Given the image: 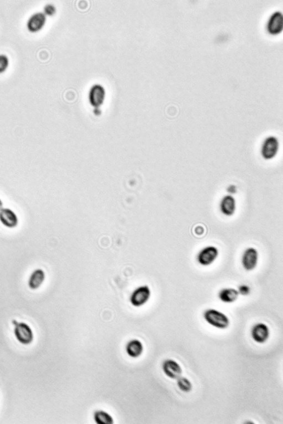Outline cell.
<instances>
[{"mask_svg":"<svg viewBox=\"0 0 283 424\" xmlns=\"http://www.w3.org/2000/svg\"><path fill=\"white\" fill-rule=\"evenodd\" d=\"M14 334L19 343L24 345L30 344L32 342L33 335L32 331L27 324L24 323L16 324Z\"/></svg>","mask_w":283,"mask_h":424,"instance_id":"ba28073f","label":"cell"},{"mask_svg":"<svg viewBox=\"0 0 283 424\" xmlns=\"http://www.w3.org/2000/svg\"><path fill=\"white\" fill-rule=\"evenodd\" d=\"M237 290L240 295L247 296L250 294L251 289L250 286L242 284L238 286Z\"/></svg>","mask_w":283,"mask_h":424,"instance_id":"ffe728a7","label":"cell"},{"mask_svg":"<svg viewBox=\"0 0 283 424\" xmlns=\"http://www.w3.org/2000/svg\"><path fill=\"white\" fill-rule=\"evenodd\" d=\"M204 227L201 225H198L195 227L194 232L197 235H202L204 233Z\"/></svg>","mask_w":283,"mask_h":424,"instance_id":"7402d4cb","label":"cell"},{"mask_svg":"<svg viewBox=\"0 0 283 424\" xmlns=\"http://www.w3.org/2000/svg\"><path fill=\"white\" fill-rule=\"evenodd\" d=\"M252 339L257 344H263L270 337L269 327L264 323H260L254 325L251 330Z\"/></svg>","mask_w":283,"mask_h":424,"instance_id":"8992f818","label":"cell"},{"mask_svg":"<svg viewBox=\"0 0 283 424\" xmlns=\"http://www.w3.org/2000/svg\"><path fill=\"white\" fill-rule=\"evenodd\" d=\"M47 21V16L43 12L33 13L29 17L26 25L28 30L35 33L42 30Z\"/></svg>","mask_w":283,"mask_h":424,"instance_id":"52a82bcc","label":"cell"},{"mask_svg":"<svg viewBox=\"0 0 283 424\" xmlns=\"http://www.w3.org/2000/svg\"><path fill=\"white\" fill-rule=\"evenodd\" d=\"M127 353L131 358H138L142 354L144 347L142 343L139 340H132L126 345Z\"/></svg>","mask_w":283,"mask_h":424,"instance_id":"9a60e30c","label":"cell"},{"mask_svg":"<svg viewBox=\"0 0 283 424\" xmlns=\"http://www.w3.org/2000/svg\"><path fill=\"white\" fill-rule=\"evenodd\" d=\"M204 319L212 327L219 329H227L230 325L228 317L222 312L214 309H208L204 311Z\"/></svg>","mask_w":283,"mask_h":424,"instance_id":"6da1fadb","label":"cell"},{"mask_svg":"<svg viewBox=\"0 0 283 424\" xmlns=\"http://www.w3.org/2000/svg\"><path fill=\"white\" fill-rule=\"evenodd\" d=\"M3 203L1 198H0V211L3 208Z\"/></svg>","mask_w":283,"mask_h":424,"instance_id":"603a6c76","label":"cell"},{"mask_svg":"<svg viewBox=\"0 0 283 424\" xmlns=\"http://www.w3.org/2000/svg\"><path fill=\"white\" fill-rule=\"evenodd\" d=\"M219 255L218 248L212 245L204 247L199 251L197 256L198 264L203 267H209L217 260Z\"/></svg>","mask_w":283,"mask_h":424,"instance_id":"7a4b0ae2","label":"cell"},{"mask_svg":"<svg viewBox=\"0 0 283 424\" xmlns=\"http://www.w3.org/2000/svg\"><path fill=\"white\" fill-rule=\"evenodd\" d=\"M0 222L4 227L12 229L17 227L19 219L17 214L12 209L3 208L0 211Z\"/></svg>","mask_w":283,"mask_h":424,"instance_id":"30bf717a","label":"cell"},{"mask_svg":"<svg viewBox=\"0 0 283 424\" xmlns=\"http://www.w3.org/2000/svg\"><path fill=\"white\" fill-rule=\"evenodd\" d=\"M151 293L149 287L143 286L139 287L132 294L131 303L136 307H140L147 303L150 299Z\"/></svg>","mask_w":283,"mask_h":424,"instance_id":"9c48e42d","label":"cell"},{"mask_svg":"<svg viewBox=\"0 0 283 424\" xmlns=\"http://www.w3.org/2000/svg\"><path fill=\"white\" fill-rule=\"evenodd\" d=\"M238 290L232 287H223L218 291V298L222 303L232 304L235 303L239 298Z\"/></svg>","mask_w":283,"mask_h":424,"instance_id":"4fadbf2b","label":"cell"},{"mask_svg":"<svg viewBox=\"0 0 283 424\" xmlns=\"http://www.w3.org/2000/svg\"><path fill=\"white\" fill-rule=\"evenodd\" d=\"M105 91L103 87L100 85H94L90 89V101L92 105L99 106L105 99Z\"/></svg>","mask_w":283,"mask_h":424,"instance_id":"2e32d148","label":"cell"},{"mask_svg":"<svg viewBox=\"0 0 283 424\" xmlns=\"http://www.w3.org/2000/svg\"><path fill=\"white\" fill-rule=\"evenodd\" d=\"M9 64L8 56L4 54H0V73L5 71Z\"/></svg>","mask_w":283,"mask_h":424,"instance_id":"d6986e66","label":"cell"},{"mask_svg":"<svg viewBox=\"0 0 283 424\" xmlns=\"http://www.w3.org/2000/svg\"><path fill=\"white\" fill-rule=\"evenodd\" d=\"M177 380V386L180 391L188 393L192 391L193 384L186 377H180Z\"/></svg>","mask_w":283,"mask_h":424,"instance_id":"ac0fdd59","label":"cell"},{"mask_svg":"<svg viewBox=\"0 0 283 424\" xmlns=\"http://www.w3.org/2000/svg\"><path fill=\"white\" fill-rule=\"evenodd\" d=\"M236 199L231 196H224L219 203V211L226 216H233L236 212Z\"/></svg>","mask_w":283,"mask_h":424,"instance_id":"8fae6325","label":"cell"},{"mask_svg":"<svg viewBox=\"0 0 283 424\" xmlns=\"http://www.w3.org/2000/svg\"><path fill=\"white\" fill-rule=\"evenodd\" d=\"M283 17L281 13L275 12L272 14L267 23V30L272 35H277L282 30Z\"/></svg>","mask_w":283,"mask_h":424,"instance_id":"5bb4252c","label":"cell"},{"mask_svg":"<svg viewBox=\"0 0 283 424\" xmlns=\"http://www.w3.org/2000/svg\"><path fill=\"white\" fill-rule=\"evenodd\" d=\"M163 372L170 379L177 380L182 376L183 369L178 362L172 359L164 360L162 364Z\"/></svg>","mask_w":283,"mask_h":424,"instance_id":"5b68a950","label":"cell"},{"mask_svg":"<svg viewBox=\"0 0 283 424\" xmlns=\"http://www.w3.org/2000/svg\"><path fill=\"white\" fill-rule=\"evenodd\" d=\"M259 252L256 248L247 247L243 251L241 256V265L243 269L247 272L255 270L259 262Z\"/></svg>","mask_w":283,"mask_h":424,"instance_id":"3957f363","label":"cell"},{"mask_svg":"<svg viewBox=\"0 0 283 424\" xmlns=\"http://www.w3.org/2000/svg\"><path fill=\"white\" fill-rule=\"evenodd\" d=\"M46 273L42 269L34 270L29 277L28 286L32 290H36L41 287L46 280Z\"/></svg>","mask_w":283,"mask_h":424,"instance_id":"7c38bea8","label":"cell"},{"mask_svg":"<svg viewBox=\"0 0 283 424\" xmlns=\"http://www.w3.org/2000/svg\"><path fill=\"white\" fill-rule=\"evenodd\" d=\"M280 143L278 140L274 136H269L263 142L261 147V154L266 160L274 158L279 150Z\"/></svg>","mask_w":283,"mask_h":424,"instance_id":"277c9868","label":"cell"},{"mask_svg":"<svg viewBox=\"0 0 283 424\" xmlns=\"http://www.w3.org/2000/svg\"><path fill=\"white\" fill-rule=\"evenodd\" d=\"M94 419L97 424H114V419L108 413L103 411H96L94 413Z\"/></svg>","mask_w":283,"mask_h":424,"instance_id":"e0dca14e","label":"cell"},{"mask_svg":"<svg viewBox=\"0 0 283 424\" xmlns=\"http://www.w3.org/2000/svg\"><path fill=\"white\" fill-rule=\"evenodd\" d=\"M56 12V8L52 4H46L43 9V13L47 16H52Z\"/></svg>","mask_w":283,"mask_h":424,"instance_id":"44dd1931","label":"cell"}]
</instances>
